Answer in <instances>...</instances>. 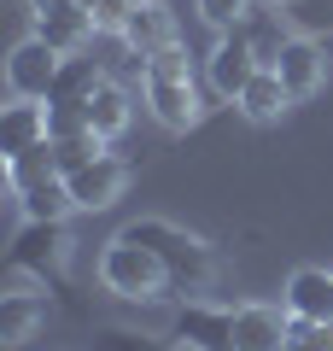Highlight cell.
Here are the masks:
<instances>
[{
    "label": "cell",
    "instance_id": "1",
    "mask_svg": "<svg viewBox=\"0 0 333 351\" xmlns=\"http://www.w3.org/2000/svg\"><path fill=\"white\" fill-rule=\"evenodd\" d=\"M123 240H140V246L158 252V263L170 269L175 293H205V287L222 281L217 252H210L199 234H187L182 223H170V217H135V223H123Z\"/></svg>",
    "mask_w": 333,
    "mask_h": 351
},
{
    "label": "cell",
    "instance_id": "2",
    "mask_svg": "<svg viewBox=\"0 0 333 351\" xmlns=\"http://www.w3.org/2000/svg\"><path fill=\"white\" fill-rule=\"evenodd\" d=\"M140 82H147V106H152V117H158L170 135H187V129L205 117L182 41H175V47H164V53H152V59L140 64Z\"/></svg>",
    "mask_w": 333,
    "mask_h": 351
},
{
    "label": "cell",
    "instance_id": "3",
    "mask_svg": "<svg viewBox=\"0 0 333 351\" xmlns=\"http://www.w3.org/2000/svg\"><path fill=\"white\" fill-rule=\"evenodd\" d=\"M99 287L117 293V299L129 304H152V299H170V269L158 263V252L140 246V240H111L106 252H99Z\"/></svg>",
    "mask_w": 333,
    "mask_h": 351
},
{
    "label": "cell",
    "instance_id": "4",
    "mask_svg": "<svg viewBox=\"0 0 333 351\" xmlns=\"http://www.w3.org/2000/svg\"><path fill=\"white\" fill-rule=\"evenodd\" d=\"M64 258H71V234H64V223H29V217H24L6 269H12V281L18 276L47 281V276H59V269H64Z\"/></svg>",
    "mask_w": 333,
    "mask_h": 351
},
{
    "label": "cell",
    "instance_id": "5",
    "mask_svg": "<svg viewBox=\"0 0 333 351\" xmlns=\"http://www.w3.org/2000/svg\"><path fill=\"white\" fill-rule=\"evenodd\" d=\"M258 71H263V59H258V47H251L246 24H240V29H222L217 47H210V59H205L210 94H222V100H240V94H246V82H251Z\"/></svg>",
    "mask_w": 333,
    "mask_h": 351
},
{
    "label": "cell",
    "instance_id": "6",
    "mask_svg": "<svg viewBox=\"0 0 333 351\" xmlns=\"http://www.w3.org/2000/svg\"><path fill=\"white\" fill-rule=\"evenodd\" d=\"M53 76H59V53H53L41 36H24L12 47V59H6V88H12L18 100H47Z\"/></svg>",
    "mask_w": 333,
    "mask_h": 351
},
{
    "label": "cell",
    "instance_id": "7",
    "mask_svg": "<svg viewBox=\"0 0 333 351\" xmlns=\"http://www.w3.org/2000/svg\"><path fill=\"white\" fill-rule=\"evenodd\" d=\"M175 351H240L234 346V311H222V304H182L175 311Z\"/></svg>",
    "mask_w": 333,
    "mask_h": 351
},
{
    "label": "cell",
    "instance_id": "8",
    "mask_svg": "<svg viewBox=\"0 0 333 351\" xmlns=\"http://www.w3.org/2000/svg\"><path fill=\"white\" fill-rule=\"evenodd\" d=\"M64 182H71L76 211H106V205H117V193L129 188V164L111 158V152H99V158L82 164V170H71Z\"/></svg>",
    "mask_w": 333,
    "mask_h": 351
},
{
    "label": "cell",
    "instance_id": "9",
    "mask_svg": "<svg viewBox=\"0 0 333 351\" xmlns=\"http://www.w3.org/2000/svg\"><path fill=\"white\" fill-rule=\"evenodd\" d=\"M275 71H281L286 94H293V106H298V100H310V94H321V82H328V53H321L310 36H286Z\"/></svg>",
    "mask_w": 333,
    "mask_h": 351
},
{
    "label": "cell",
    "instance_id": "10",
    "mask_svg": "<svg viewBox=\"0 0 333 351\" xmlns=\"http://www.w3.org/2000/svg\"><path fill=\"white\" fill-rule=\"evenodd\" d=\"M123 41L129 53H135L140 64L152 59V53H164V47H175V18H170V6H164V0H140L135 6V18H129L123 24Z\"/></svg>",
    "mask_w": 333,
    "mask_h": 351
},
{
    "label": "cell",
    "instance_id": "11",
    "mask_svg": "<svg viewBox=\"0 0 333 351\" xmlns=\"http://www.w3.org/2000/svg\"><path fill=\"white\" fill-rule=\"evenodd\" d=\"M41 141H53L47 135V100H6V112H0V152L6 158H18V152H29V147H41Z\"/></svg>",
    "mask_w": 333,
    "mask_h": 351
},
{
    "label": "cell",
    "instance_id": "12",
    "mask_svg": "<svg viewBox=\"0 0 333 351\" xmlns=\"http://www.w3.org/2000/svg\"><path fill=\"white\" fill-rule=\"evenodd\" d=\"M281 304L286 316H304V322H333V269H293Z\"/></svg>",
    "mask_w": 333,
    "mask_h": 351
},
{
    "label": "cell",
    "instance_id": "13",
    "mask_svg": "<svg viewBox=\"0 0 333 351\" xmlns=\"http://www.w3.org/2000/svg\"><path fill=\"white\" fill-rule=\"evenodd\" d=\"M286 304H240L234 311V346L240 351H286Z\"/></svg>",
    "mask_w": 333,
    "mask_h": 351
},
{
    "label": "cell",
    "instance_id": "14",
    "mask_svg": "<svg viewBox=\"0 0 333 351\" xmlns=\"http://www.w3.org/2000/svg\"><path fill=\"white\" fill-rule=\"evenodd\" d=\"M99 82H106L99 59H88V53H71V59H59V76H53V94H47V106H88Z\"/></svg>",
    "mask_w": 333,
    "mask_h": 351
},
{
    "label": "cell",
    "instance_id": "15",
    "mask_svg": "<svg viewBox=\"0 0 333 351\" xmlns=\"http://www.w3.org/2000/svg\"><path fill=\"white\" fill-rule=\"evenodd\" d=\"M240 112L251 117V123H275V117L286 112V106H293V94H286V82H281V71H275V64H263L258 76H251L246 82V94H240Z\"/></svg>",
    "mask_w": 333,
    "mask_h": 351
},
{
    "label": "cell",
    "instance_id": "16",
    "mask_svg": "<svg viewBox=\"0 0 333 351\" xmlns=\"http://www.w3.org/2000/svg\"><path fill=\"white\" fill-rule=\"evenodd\" d=\"M94 29H99L94 12H88V6H71V12H59V18H41L36 36L47 41L59 59H71V53H88V36H94Z\"/></svg>",
    "mask_w": 333,
    "mask_h": 351
},
{
    "label": "cell",
    "instance_id": "17",
    "mask_svg": "<svg viewBox=\"0 0 333 351\" xmlns=\"http://www.w3.org/2000/svg\"><path fill=\"white\" fill-rule=\"evenodd\" d=\"M12 199H18V211H24L29 223H64V217L76 211V199H71V182H64V176H47V182H36V188L12 193Z\"/></svg>",
    "mask_w": 333,
    "mask_h": 351
},
{
    "label": "cell",
    "instance_id": "18",
    "mask_svg": "<svg viewBox=\"0 0 333 351\" xmlns=\"http://www.w3.org/2000/svg\"><path fill=\"white\" fill-rule=\"evenodd\" d=\"M47 322V299L36 293H0V346H24Z\"/></svg>",
    "mask_w": 333,
    "mask_h": 351
},
{
    "label": "cell",
    "instance_id": "19",
    "mask_svg": "<svg viewBox=\"0 0 333 351\" xmlns=\"http://www.w3.org/2000/svg\"><path fill=\"white\" fill-rule=\"evenodd\" d=\"M88 129H94V135H106V141L129 129V94L111 82V76L94 88V100H88Z\"/></svg>",
    "mask_w": 333,
    "mask_h": 351
},
{
    "label": "cell",
    "instance_id": "20",
    "mask_svg": "<svg viewBox=\"0 0 333 351\" xmlns=\"http://www.w3.org/2000/svg\"><path fill=\"white\" fill-rule=\"evenodd\" d=\"M47 176H59V152H53V141L18 152V158H6V188H12V193L36 188V182H47Z\"/></svg>",
    "mask_w": 333,
    "mask_h": 351
},
{
    "label": "cell",
    "instance_id": "21",
    "mask_svg": "<svg viewBox=\"0 0 333 351\" xmlns=\"http://www.w3.org/2000/svg\"><path fill=\"white\" fill-rule=\"evenodd\" d=\"M53 152H59V176H71V170H82L88 158H99V152H106V135L82 129V135H64V141H53Z\"/></svg>",
    "mask_w": 333,
    "mask_h": 351
},
{
    "label": "cell",
    "instance_id": "22",
    "mask_svg": "<svg viewBox=\"0 0 333 351\" xmlns=\"http://www.w3.org/2000/svg\"><path fill=\"white\" fill-rule=\"evenodd\" d=\"M251 12H258V0H199V18H205L217 36L222 29H240Z\"/></svg>",
    "mask_w": 333,
    "mask_h": 351
},
{
    "label": "cell",
    "instance_id": "23",
    "mask_svg": "<svg viewBox=\"0 0 333 351\" xmlns=\"http://www.w3.org/2000/svg\"><path fill=\"white\" fill-rule=\"evenodd\" d=\"M286 351H333V322H304V316H293V322H286Z\"/></svg>",
    "mask_w": 333,
    "mask_h": 351
},
{
    "label": "cell",
    "instance_id": "24",
    "mask_svg": "<svg viewBox=\"0 0 333 351\" xmlns=\"http://www.w3.org/2000/svg\"><path fill=\"white\" fill-rule=\"evenodd\" d=\"M140 0H94V24L106 29V36H123V24L135 18Z\"/></svg>",
    "mask_w": 333,
    "mask_h": 351
},
{
    "label": "cell",
    "instance_id": "25",
    "mask_svg": "<svg viewBox=\"0 0 333 351\" xmlns=\"http://www.w3.org/2000/svg\"><path fill=\"white\" fill-rule=\"evenodd\" d=\"M88 129V106H47V135L64 141V135H82Z\"/></svg>",
    "mask_w": 333,
    "mask_h": 351
},
{
    "label": "cell",
    "instance_id": "26",
    "mask_svg": "<svg viewBox=\"0 0 333 351\" xmlns=\"http://www.w3.org/2000/svg\"><path fill=\"white\" fill-rule=\"evenodd\" d=\"M94 351H170V346H158V339H147V334H129V328H106V334L94 339Z\"/></svg>",
    "mask_w": 333,
    "mask_h": 351
},
{
    "label": "cell",
    "instance_id": "27",
    "mask_svg": "<svg viewBox=\"0 0 333 351\" xmlns=\"http://www.w3.org/2000/svg\"><path fill=\"white\" fill-rule=\"evenodd\" d=\"M76 0H29V12H36V24L41 18H59V12H71Z\"/></svg>",
    "mask_w": 333,
    "mask_h": 351
},
{
    "label": "cell",
    "instance_id": "28",
    "mask_svg": "<svg viewBox=\"0 0 333 351\" xmlns=\"http://www.w3.org/2000/svg\"><path fill=\"white\" fill-rule=\"evenodd\" d=\"M76 6H88V12H94V0H76Z\"/></svg>",
    "mask_w": 333,
    "mask_h": 351
},
{
    "label": "cell",
    "instance_id": "29",
    "mask_svg": "<svg viewBox=\"0 0 333 351\" xmlns=\"http://www.w3.org/2000/svg\"><path fill=\"white\" fill-rule=\"evenodd\" d=\"M269 6H293V0H269Z\"/></svg>",
    "mask_w": 333,
    "mask_h": 351
}]
</instances>
